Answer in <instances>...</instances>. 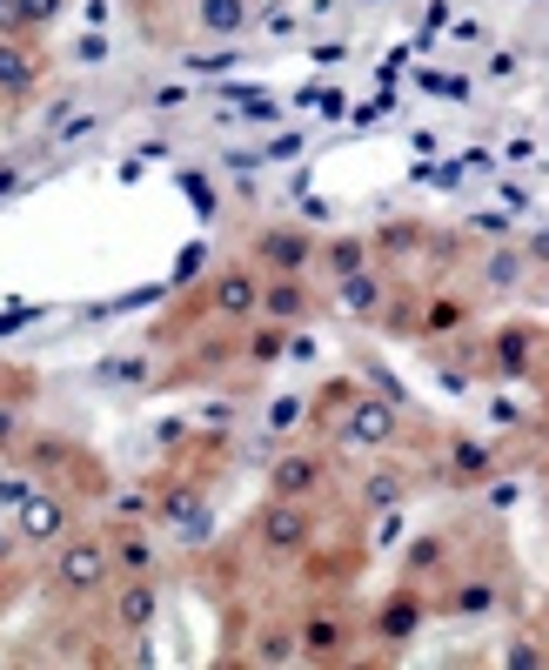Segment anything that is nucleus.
<instances>
[{
  "instance_id": "nucleus-12",
  "label": "nucleus",
  "mask_w": 549,
  "mask_h": 670,
  "mask_svg": "<svg viewBox=\"0 0 549 670\" xmlns=\"http://www.w3.org/2000/svg\"><path fill=\"white\" fill-rule=\"evenodd\" d=\"M121 563H134V570H148V550H141L134 536H121Z\"/></svg>"
},
{
  "instance_id": "nucleus-2",
  "label": "nucleus",
  "mask_w": 549,
  "mask_h": 670,
  "mask_svg": "<svg viewBox=\"0 0 549 670\" xmlns=\"http://www.w3.org/2000/svg\"><path fill=\"white\" fill-rule=\"evenodd\" d=\"M114 624L121 630H148L154 624V583L148 577H134V583L114 590Z\"/></svg>"
},
{
  "instance_id": "nucleus-6",
  "label": "nucleus",
  "mask_w": 549,
  "mask_h": 670,
  "mask_svg": "<svg viewBox=\"0 0 549 670\" xmlns=\"http://www.w3.org/2000/svg\"><path fill=\"white\" fill-rule=\"evenodd\" d=\"M268 543H275V550H295V543H302V536H308V523H302V510H288V503H282V510H268Z\"/></svg>"
},
{
  "instance_id": "nucleus-7",
  "label": "nucleus",
  "mask_w": 549,
  "mask_h": 670,
  "mask_svg": "<svg viewBox=\"0 0 549 670\" xmlns=\"http://www.w3.org/2000/svg\"><path fill=\"white\" fill-rule=\"evenodd\" d=\"M0 88H14V94L34 88V61H27L14 41H0Z\"/></svg>"
},
{
  "instance_id": "nucleus-1",
  "label": "nucleus",
  "mask_w": 549,
  "mask_h": 670,
  "mask_svg": "<svg viewBox=\"0 0 549 670\" xmlns=\"http://www.w3.org/2000/svg\"><path fill=\"white\" fill-rule=\"evenodd\" d=\"M54 577H61L67 590H94V583L108 577V550H101V543H67L61 563H54Z\"/></svg>"
},
{
  "instance_id": "nucleus-15",
  "label": "nucleus",
  "mask_w": 549,
  "mask_h": 670,
  "mask_svg": "<svg viewBox=\"0 0 549 670\" xmlns=\"http://www.w3.org/2000/svg\"><path fill=\"white\" fill-rule=\"evenodd\" d=\"M14 436H21V423H14V416H0V443H14Z\"/></svg>"
},
{
  "instance_id": "nucleus-8",
  "label": "nucleus",
  "mask_w": 549,
  "mask_h": 670,
  "mask_svg": "<svg viewBox=\"0 0 549 670\" xmlns=\"http://www.w3.org/2000/svg\"><path fill=\"white\" fill-rule=\"evenodd\" d=\"M308 483H315V463H308V456L275 463V496H295V490H308Z\"/></svg>"
},
{
  "instance_id": "nucleus-9",
  "label": "nucleus",
  "mask_w": 549,
  "mask_h": 670,
  "mask_svg": "<svg viewBox=\"0 0 549 670\" xmlns=\"http://www.w3.org/2000/svg\"><path fill=\"white\" fill-rule=\"evenodd\" d=\"M262 315H275V322H295V315H302V289H288V282H282V289H268V295H262Z\"/></svg>"
},
{
  "instance_id": "nucleus-11",
  "label": "nucleus",
  "mask_w": 549,
  "mask_h": 670,
  "mask_svg": "<svg viewBox=\"0 0 549 670\" xmlns=\"http://www.w3.org/2000/svg\"><path fill=\"white\" fill-rule=\"evenodd\" d=\"M409 624H416V610H409V603H396V610H389V637H409Z\"/></svg>"
},
{
  "instance_id": "nucleus-10",
  "label": "nucleus",
  "mask_w": 549,
  "mask_h": 670,
  "mask_svg": "<svg viewBox=\"0 0 549 670\" xmlns=\"http://www.w3.org/2000/svg\"><path fill=\"white\" fill-rule=\"evenodd\" d=\"M242 21V0H208V27H235Z\"/></svg>"
},
{
  "instance_id": "nucleus-13",
  "label": "nucleus",
  "mask_w": 549,
  "mask_h": 670,
  "mask_svg": "<svg viewBox=\"0 0 549 670\" xmlns=\"http://www.w3.org/2000/svg\"><path fill=\"white\" fill-rule=\"evenodd\" d=\"M322 644L335 650V624H308V650H322Z\"/></svg>"
},
{
  "instance_id": "nucleus-5",
  "label": "nucleus",
  "mask_w": 549,
  "mask_h": 670,
  "mask_svg": "<svg viewBox=\"0 0 549 670\" xmlns=\"http://www.w3.org/2000/svg\"><path fill=\"white\" fill-rule=\"evenodd\" d=\"M262 255L288 275V268H302V262H308V242L295 235V228H282V235H262Z\"/></svg>"
},
{
  "instance_id": "nucleus-4",
  "label": "nucleus",
  "mask_w": 549,
  "mask_h": 670,
  "mask_svg": "<svg viewBox=\"0 0 549 670\" xmlns=\"http://www.w3.org/2000/svg\"><path fill=\"white\" fill-rule=\"evenodd\" d=\"M215 302H221L228 315H255V302H262V295H255V275H242V268H228V275L215 282Z\"/></svg>"
},
{
  "instance_id": "nucleus-14",
  "label": "nucleus",
  "mask_w": 549,
  "mask_h": 670,
  "mask_svg": "<svg viewBox=\"0 0 549 670\" xmlns=\"http://www.w3.org/2000/svg\"><path fill=\"white\" fill-rule=\"evenodd\" d=\"M14 188H21V175H14V168H0V195H14Z\"/></svg>"
},
{
  "instance_id": "nucleus-3",
  "label": "nucleus",
  "mask_w": 549,
  "mask_h": 670,
  "mask_svg": "<svg viewBox=\"0 0 549 670\" xmlns=\"http://www.w3.org/2000/svg\"><path fill=\"white\" fill-rule=\"evenodd\" d=\"M61 530H67L61 503H47V496H27L21 503V536L27 543H61Z\"/></svg>"
}]
</instances>
